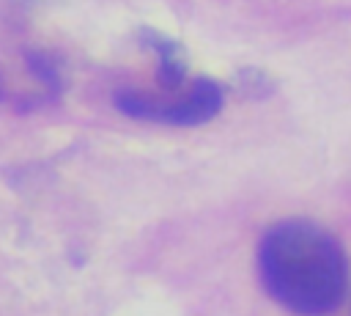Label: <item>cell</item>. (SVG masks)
<instances>
[{"instance_id": "cell-3", "label": "cell", "mask_w": 351, "mask_h": 316, "mask_svg": "<svg viewBox=\"0 0 351 316\" xmlns=\"http://www.w3.org/2000/svg\"><path fill=\"white\" fill-rule=\"evenodd\" d=\"M140 38L156 55V80L165 85V91H178L184 77H186V52H184V47L176 38H170L159 30H151V27H145L140 33Z\"/></svg>"}, {"instance_id": "cell-1", "label": "cell", "mask_w": 351, "mask_h": 316, "mask_svg": "<svg viewBox=\"0 0 351 316\" xmlns=\"http://www.w3.org/2000/svg\"><path fill=\"white\" fill-rule=\"evenodd\" d=\"M258 272L269 297L299 316L335 311L348 289L343 245L313 220L271 225L258 247Z\"/></svg>"}, {"instance_id": "cell-4", "label": "cell", "mask_w": 351, "mask_h": 316, "mask_svg": "<svg viewBox=\"0 0 351 316\" xmlns=\"http://www.w3.org/2000/svg\"><path fill=\"white\" fill-rule=\"evenodd\" d=\"M27 63H30V69H33L47 85H60V71H58V63H55L52 58L41 55V52H30V55H27Z\"/></svg>"}, {"instance_id": "cell-2", "label": "cell", "mask_w": 351, "mask_h": 316, "mask_svg": "<svg viewBox=\"0 0 351 316\" xmlns=\"http://www.w3.org/2000/svg\"><path fill=\"white\" fill-rule=\"evenodd\" d=\"M219 110H222V88L217 85V80L197 77L181 99H156L154 121L176 124V126H197L211 121Z\"/></svg>"}]
</instances>
